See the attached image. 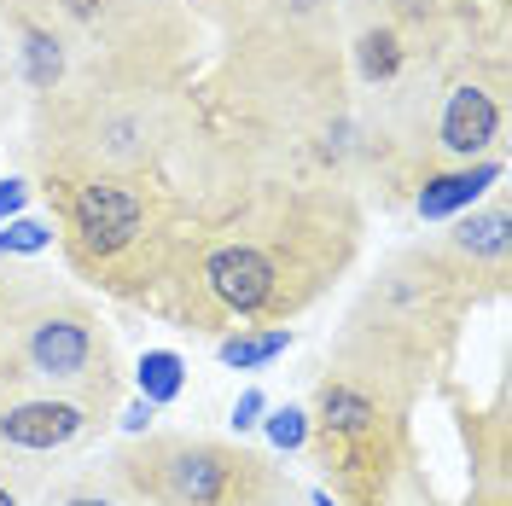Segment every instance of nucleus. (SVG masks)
<instances>
[{"label": "nucleus", "instance_id": "nucleus-1", "mask_svg": "<svg viewBox=\"0 0 512 506\" xmlns=\"http://www.w3.org/2000/svg\"><path fill=\"white\" fill-rule=\"evenodd\" d=\"M355 239L361 210L350 187L262 181L245 204H233V216L175 239L163 285L198 332H222L233 320H286L350 268Z\"/></svg>", "mask_w": 512, "mask_h": 506}, {"label": "nucleus", "instance_id": "nucleus-2", "mask_svg": "<svg viewBox=\"0 0 512 506\" xmlns=\"http://www.w3.org/2000/svg\"><path fill=\"white\" fill-rule=\"evenodd\" d=\"M187 140V94L158 70H70L35 99L30 158L47 187L82 175L146 181Z\"/></svg>", "mask_w": 512, "mask_h": 506}, {"label": "nucleus", "instance_id": "nucleus-3", "mask_svg": "<svg viewBox=\"0 0 512 506\" xmlns=\"http://www.w3.org/2000/svg\"><path fill=\"white\" fill-rule=\"evenodd\" d=\"M466 297H478L472 280L437 245L396 251L350 309L344 338L332 349V367L396 396V402H414L448 361L454 320L466 309Z\"/></svg>", "mask_w": 512, "mask_h": 506}, {"label": "nucleus", "instance_id": "nucleus-4", "mask_svg": "<svg viewBox=\"0 0 512 506\" xmlns=\"http://www.w3.org/2000/svg\"><path fill=\"white\" fill-rule=\"evenodd\" d=\"M0 384H30L76 396L94 413L117 408V344L88 297L53 280H35L0 326Z\"/></svg>", "mask_w": 512, "mask_h": 506}, {"label": "nucleus", "instance_id": "nucleus-5", "mask_svg": "<svg viewBox=\"0 0 512 506\" xmlns=\"http://www.w3.org/2000/svg\"><path fill=\"white\" fill-rule=\"evenodd\" d=\"M59 204L64 251L82 274H94L117 297H146L152 285H163L175 233H163L146 181H128V175L59 181Z\"/></svg>", "mask_w": 512, "mask_h": 506}, {"label": "nucleus", "instance_id": "nucleus-6", "mask_svg": "<svg viewBox=\"0 0 512 506\" xmlns=\"http://www.w3.org/2000/svg\"><path fill=\"white\" fill-rule=\"evenodd\" d=\"M0 18L53 30L70 70H158L175 76L192 41L187 0H0Z\"/></svg>", "mask_w": 512, "mask_h": 506}, {"label": "nucleus", "instance_id": "nucleus-7", "mask_svg": "<svg viewBox=\"0 0 512 506\" xmlns=\"http://www.w3.org/2000/svg\"><path fill=\"white\" fill-rule=\"evenodd\" d=\"M402 425L408 402L326 367L309 413V443L338 483V506H384L390 483L402 477Z\"/></svg>", "mask_w": 512, "mask_h": 506}, {"label": "nucleus", "instance_id": "nucleus-8", "mask_svg": "<svg viewBox=\"0 0 512 506\" xmlns=\"http://www.w3.org/2000/svg\"><path fill=\"white\" fill-rule=\"evenodd\" d=\"M105 466L134 506H245L268 472V460L251 448L187 431H140Z\"/></svg>", "mask_w": 512, "mask_h": 506}, {"label": "nucleus", "instance_id": "nucleus-9", "mask_svg": "<svg viewBox=\"0 0 512 506\" xmlns=\"http://www.w3.org/2000/svg\"><path fill=\"white\" fill-rule=\"evenodd\" d=\"M94 419H105V413H94L76 396L30 390V384H0V477L18 495H35L47 483L41 460H53L70 443H82Z\"/></svg>", "mask_w": 512, "mask_h": 506}, {"label": "nucleus", "instance_id": "nucleus-10", "mask_svg": "<svg viewBox=\"0 0 512 506\" xmlns=\"http://www.w3.org/2000/svg\"><path fill=\"white\" fill-rule=\"evenodd\" d=\"M437 251H443L466 280H483L489 291H501V280H507V256H512L507 204H501V198H483V204H472V210H460Z\"/></svg>", "mask_w": 512, "mask_h": 506}, {"label": "nucleus", "instance_id": "nucleus-11", "mask_svg": "<svg viewBox=\"0 0 512 506\" xmlns=\"http://www.w3.org/2000/svg\"><path fill=\"white\" fill-rule=\"evenodd\" d=\"M495 181H501V158L431 169V175H419V187H414V210L425 216V222H448V216H460V210L483 204Z\"/></svg>", "mask_w": 512, "mask_h": 506}, {"label": "nucleus", "instance_id": "nucleus-12", "mask_svg": "<svg viewBox=\"0 0 512 506\" xmlns=\"http://www.w3.org/2000/svg\"><path fill=\"white\" fill-rule=\"evenodd\" d=\"M291 344H297V332L268 320V326H239V332H227L222 344H216V355H222V367H233V373H256V367L280 361Z\"/></svg>", "mask_w": 512, "mask_h": 506}, {"label": "nucleus", "instance_id": "nucleus-13", "mask_svg": "<svg viewBox=\"0 0 512 506\" xmlns=\"http://www.w3.org/2000/svg\"><path fill=\"white\" fill-rule=\"evenodd\" d=\"M134 379H140V396L163 408V402H175L181 390H187V361L175 355V349H146L140 355V367H134Z\"/></svg>", "mask_w": 512, "mask_h": 506}, {"label": "nucleus", "instance_id": "nucleus-14", "mask_svg": "<svg viewBox=\"0 0 512 506\" xmlns=\"http://www.w3.org/2000/svg\"><path fill=\"white\" fill-rule=\"evenodd\" d=\"M53 239H59V227L41 222V216H6V227H0V256H41L53 251Z\"/></svg>", "mask_w": 512, "mask_h": 506}, {"label": "nucleus", "instance_id": "nucleus-15", "mask_svg": "<svg viewBox=\"0 0 512 506\" xmlns=\"http://www.w3.org/2000/svg\"><path fill=\"white\" fill-rule=\"evenodd\" d=\"M262 431H268V443L297 454V448H309V413L303 408H268L262 413Z\"/></svg>", "mask_w": 512, "mask_h": 506}, {"label": "nucleus", "instance_id": "nucleus-16", "mask_svg": "<svg viewBox=\"0 0 512 506\" xmlns=\"http://www.w3.org/2000/svg\"><path fill=\"white\" fill-rule=\"evenodd\" d=\"M384 506H437V501H431V489L419 483V472H408V466H402V477L390 483V495H384Z\"/></svg>", "mask_w": 512, "mask_h": 506}, {"label": "nucleus", "instance_id": "nucleus-17", "mask_svg": "<svg viewBox=\"0 0 512 506\" xmlns=\"http://www.w3.org/2000/svg\"><path fill=\"white\" fill-rule=\"evenodd\" d=\"M262 413H268V396H262V390H245V396L233 402V431H251V425H262Z\"/></svg>", "mask_w": 512, "mask_h": 506}, {"label": "nucleus", "instance_id": "nucleus-18", "mask_svg": "<svg viewBox=\"0 0 512 506\" xmlns=\"http://www.w3.org/2000/svg\"><path fill=\"white\" fill-rule=\"evenodd\" d=\"M24 204H30V181H18V175L0 181V222L6 216H24Z\"/></svg>", "mask_w": 512, "mask_h": 506}, {"label": "nucleus", "instance_id": "nucleus-19", "mask_svg": "<svg viewBox=\"0 0 512 506\" xmlns=\"http://www.w3.org/2000/svg\"><path fill=\"white\" fill-rule=\"evenodd\" d=\"M152 419H158V408H152V402L140 396V402H134V408L123 413V431H128V437H140V431H152Z\"/></svg>", "mask_w": 512, "mask_h": 506}, {"label": "nucleus", "instance_id": "nucleus-20", "mask_svg": "<svg viewBox=\"0 0 512 506\" xmlns=\"http://www.w3.org/2000/svg\"><path fill=\"white\" fill-rule=\"evenodd\" d=\"M0 506H24V495H18V489H12L6 477H0Z\"/></svg>", "mask_w": 512, "mask_h": 506}, {"label": "nucleus", "instance_id": "nucleus-21", "mask_svg": "<svg viewBox=\"0 0 512 506\" xmlns=\"http://www.w3.org/2000/svg\"><path fill=\"white\" fill-rule=\"evenodd\" d=\"M204 6H210V12H216V18H222L227 6H233V0H204Z\"/></svg>", "mask_w": 512, "mask_h": 506}]
</instances>
